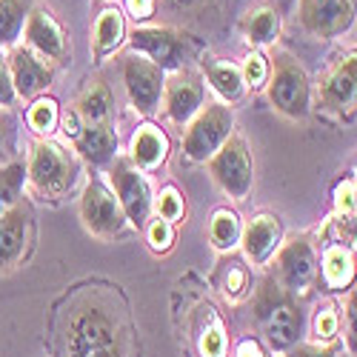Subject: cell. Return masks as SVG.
Wrapping results in <instances>:
<instances>
[{
	"label": "cell",
	"mask_w": 357,
	"mask_h": 357,
	"mask_svg": "<svg viewBox=\"0 0 357 357\" xmlns=\"http://www.w3.org/2000/svg\"><path fill=\"white\" fill-rule=\"evenodd\" d=\"M66 357H126L123 329L109 301L89 294L66 323Z\"/></svg>",
	"instance_id": "6da1fadb"
},
{
	"label": "cell",
	"mask_w": 357,
	"mask_h": 357,
	"mask_svg": "<svg viewBox=\"0 0 357 357\" xmlns=\"http://www.w3.org/2000/svg\"><path fill=\"white\" fill-rule=\"evenodd\" d=\"M255 317L263 326L266 340L275 351H289L303 337V309L294 297L269 275L255 294Z\"/></svg>",
	"instance_id": "7a4b0ae2"
},
{
	"label": "cell",
	"mask_w": 357,
	"mask_h": 357,
	"mask_svg": "<svg viewBox=\"0 0 357 357\" xmlns=\"http://www.w3.org/2000/svg\"><path fill=\"white\" fill-rule=\"evenodd\" d=\"M77 174H80L77 158L69 152L66 146L54 143L49 137L38 140L32 146V152H29L26 181H29V186H32L40 197L61 200L77 183Z\"/></svg>",
	"instance_id": "3957f363"
},
{
	"label": "cell",
	"mask_w": 357,
	"mask_h": 357,
	"mask_svg": "<svg viewBox=\"0 0 357 357\" xmlns=\"http://www.w3.org/2000/svg\"><path fill=\"white\" fill-rule=\"evenodd\" d=\"M266 95H269L272 109L289 117V121H306L312 112V80L291 54L275 57L269 83H266Z\"/></svg>",
	"instance_id": "277c9868"
},
{
	"label": "cell",
	"mask_w": 357,
	"mask_h": 357,
	"mask_svg": "<svg viewBox=\"0 0 357 357\" xmlns=\"http://www.w3.org/2000/svg\"><path fill=\"white\" fill-rule=\"evenodd\" d=\"M234 135V114L226 103H206L183 135V155L192 163H209Z\"/></svg>",
	"instance_id": "5b68a950"
},
{
	"label": "cell",
	"mask_w": 357,
	"mask_h": 357,
	"mask_svg": "<svg viewBox=\"0 0 357 357\" xmlns=\"http://www.w3.org/2000/svg\"><path fill=\"white\" fill-rule=\"evenodd\" d=\"M209 174L231 200H246L255 186V163L249 143L241 135H231L220 152L209 160Z\"/></svg>",
	"instance_id": "8992f818"
},
{
	"label": "cell",
	"mask_w": 357,
	"mask_h": 357,
	"mask_svg": "<svg viewBox=\"0 0 357 357\" xmlns=\"http://www.w3.org/2000/svg\"><path fill=\"white\" fill-rule=\"evenodd\" d=\"M109 181H112L114 197L123 206L129 226L146 229L149 218H152V209H155V195L146 181V174L140 169H135L129 158H117L109 169Z\"/></svg>",
	"instance_id": "52a82bcc"
},
{
	"label": "cell",
	"mask_w": 357,
	"mask_h": 357,
	"mask_svg": "<svg viewBox=\"0 0 357 357\" xmlns=\"http://www.w3.org/2000/svg\"><path fill=\"white\" fill-rule=\"evenodd\" d=\"M80 223L89 234L100 237V241H112L121 237L129 226L121 200L114 197L112 189H106L100 181H92L83 189L80 197Z\"/></svg>",
	"instance_id": "ba28073f"
},
{
	"label": "cell",
	"mask_w": 357,
	"mask_h": 357,
	"mask_svg": "<svg viewBox=\"0 0 357 357\" xmlns=\"http://www.w3.org/2000/svg\"><path fill=\"white\" fill-rule=\"evenodd\" d=\"M317 249L312 243V237L301 234L291 237L289 243H283L278 249V260H275V280L291 294H306L314 280H317Z\"/></svg>",
	"instance_id": "9c48e42d"
},
{
	"label": "cell",
	"mask_w": 357,
	"mask_h": 357,
	"mask_svg": "<svg viewBox=\"0 0 357 357\" xmlns=\"http://www.w3.org/2000/svg\"><path fill=\"white\" fill-rule=\"evenodd\" d=\"M123 86H126V95H129L135 112L143 117H152L163 100L166 72L160 66H155L149 57L135 52V54L123 57Z\"/></svg>",
	"instance_id": "30bf717a"
},
{
	"label": "cell",
	"mask_w": 357,
	"mask_h": 357,
	"mask_svg": "<svg viewBox=\"0 0 357 357\" xmlns=\"http://www.w3.org/2000/svg\"><path fill=\"white\" fill-rule=\"evenodd\" d=\"M297 15L309 35L332 40L346 35L357 20V0H301Z\"/></svg>",
	"instance_id": "8fae6325"
},
{
	"label": "cell",
	"mask_w": 357,
	"mask_h": 357,
	"mask_svg": "<svg viewBox=\"0 0 357 357\" xmlns=\"http://www.w3.org/2000/svg\"><path fill=\"white\" fill-rule=\"evenodd\" d=\"M129 43H132V49L137 54L149 57L155 66H160L169 75L181 72L183 63H186V54H189V46L183 40V35H177V32L163 29V26H140V29H135Z\"/></svg>",
	"instance_id": "7c38bea8"
},
{
	"label": "cell",
	"mask_w": 357,
	"mask_h": 357,
	"mask_svg": "<svg viewBox=\"0 0 357 357\" xmlns=\"http://www.w3.org/2000/svg\"><path fill=\"white\" fill-rule=\"evenodd\" d=\"M203 100H206V86H203L200 75L181 69L166 77L163 109L174 126H189L195 121V114L203 109Z\"/></svg>",
	"instance_id": "4fadbf2b"
},
{
	"label": "cell",
	"mask_w": 357,
	"mask_h": 357,
	"mask_svg": "<svg viewBox=\"0 0 357 357\" xmlns=\"http://www.w3.org/2000/svg\"><path fill=\"white\" fill-rule=\"evenodd\" d=\"M6 63H9V75H12V86L17 98L38 100L54 80V66L43 61L40 54H35L29 46H15L6 57Z\"/></svg>",
	"instance_id": "5bb4252c"
},
{
	"label": "cell",
	"mask_w": 357,
	"mask_h": 357,
	"mask_svg": "<svg viewBox=\"0 0 357 357\" xmlns=\"http://www.w3.org/2000/svg\"><path fill=\"white\" fill-rule=\"evenodd\" d=\"M23 38H26V46L49 63H63L69 57L66 32L49 9H32V15L26 20V29H23Z\"/></svg>",
	"instance_id": "9a60e30c"
},
{
	"label": "cell",
	"mask_w": 357,
	"mask_h": 357,
	"mask_svg": "<svg viewBox=\"0 0 357 357\" xmlns=\"http://www.w3.org/2000/svg\"><path fill=\"white\" fill-rule=\"evenodd\" d=\"M357 103V49L340 61L320 80V106L326 112H349Z\"/></svg>",
	"instance_id": "2e32d148"
},
{
	"label": "cell",
	"mask_w": 357,
	"mask_h": 357,
	"mask_svg": "<svg viewBox=\"0 0 357 357\" xmlns=\"http://www.w3.org/2000/svg\"><path fill=\"white\" fill-rule=\"evenodd\" d=\"M283 246V223L275 215H257L243 226L241 249L252 266H266Z\"/></svg>",
	"instance_id": "e0dca14e"
},
{
	"label": "cell",
	"mask_w": 357,
	"mask_h": 357,
	"mask_svg": "<svg viewBox=\"0 0 357 357\" xmlns=\"http://www.w3.org/2000/svg\"><path fill=\"white\" fill-rule=\"evenodd\" d=\"M32 237V218L23 203H15L6 215H0V272H9L23 260Z\"/></svg>",
	"instance_id": "ac0fdd59"
},
{
	"label": "cell",
	"mask_w": 357,
	"mask_h": 357,
	"mask_svg": "<svg viewBox=\"0 0 357 357\" xmlns=\"http://www.w3.org/2000/svg\"><path fill=\"white\" fill-rule=\"evenodd\" d=\"M317 275L323 278V286L332 291H343L349 286H354L357 280V257L351 252V246L346 243H329L320 255V269Z\"/></svg>",
	"instance_id": "d6986e66"
},
{
	"label": "cell",
	"mask_w": 357,
	"mask_h": 357,
	"mask_svg": "<svg viewBox=\"0 0 357 357\" xmlns=\"http://www.w3.org/2000/svg\"><path fill=\"white\" fill-rule=\"evenodd\" d=\"M169 158V137L160 126L155 123H143L137 126L135 137H132V149H129V160L135 169L140 172H155L166 163Z\"/></svg>",
	"instance_id": "ffe728a7"
},
{
	"label": "cell",
	"mask_w": 357,
	"mask_h": 357,
	"mask_svg": "<svg viewBox=\"0 0 357 357\" xmlns=\"http://www.w3.org/2000/svg\"><path fill=\"white\" fill-rule=\"evenodd\" d=\"M75 149L83 160L95 166H112L117 160V132L112 123H95L83 126L75 137Z\"/></svg>",
	"instance_id": "44dd1931"
},
{
	"label": "cell",
	"mask_w": 357,
	"mask_h": 357,
	"mask_svg": "<svg viewBox=\"0 0 357 357\" xmlns=\"http://www.w3.org/2000/svg\"><path fill=\"white\" fill-rule=\"evenodd\" d=\"M77 121L83 126H95V123H112V112H114V95L106 80L95 77L83 86V92L77 95L75 100V109Z\"/></svg>",
	"instance_id": "7402d4cb"
},
{
	"label": "cell",
	"mask_w": 357,
	"mask_h": 357,
	"mask_svg": "<svg viewBox=\"0 0 357 357\" xmlns=\"http://www.w3.org/2000/svg\"><path fill=\"white\" fill-rule=\"evenodd\" d=\"M123 40H126V20H123V12L114 9V6L103 9V12L98 15V20H95V29H92V52H95V57L100 61V57L117 52V49L123 46Z\"/></svg>",
	"instance_id": "603a6c76"
},
{
	"label": "cell",
	"mask_w": 357,
	"mask_h": 357,
	"mask_svg": "<svg viewBox=\"0 0 357 357\" xmlns=\"http://www.w3.org/2000/svg\"><path fill=\"white\" fill-rule=\"evenodd\" d=\"M195 337H197V351H200V357H226V349H229L226 326H223L220 314H218L212 306H203V309L197 312Z\"/></svg>",
	"instance_id": "cb8c5ba5"
},
{
	"label": "cell",
	"mask_w": 357,
	"mask_h": 357,
	"mask_svg": "<svg viewBox=\"0 0 357 357\" xmlns=\"http://www.w3.org/2000/svg\"><path fill=\"white\" fill-rule=\"evenodd\" d=\"M32 9H35L32 0H0V49L17 46Z\"/></svg>",
	"instance_id": "d4e9b609"
},
{
	"label": "cell",
	"mask_w": 357,
	"mask_h": 357,
	"mask_svg": "<svg viewBox=\"0 0 357 357\" xmlns=\"http://www.w3.org/2000/svg\"><path fill=\"white\" fill-rule=\"evenodd\" d=\"M206 80H209V86L215 89L220 103H237L246 95L243 72L234 63H209L206 66Z\"/></svg>",
	"instance_id": "484cf974"
},
{
	"label": "cell",
	"mask_w": 357,
	"mask_h": 357,
	"mask_svg": "<svg viewBox=\"0 0 357 357\" xmlns=\"http://www.w3.org/2000/svg\"><path fill=\"white\" fill-rule=\"evenodd\" d=\"M243 35L252 46H272L280 35V15L269 6H260L246 15L243 20Z\"/></svg>",
	"instance_id": "4316f807"
},
{
	"label": "cell",
	"mask_w": 357,
	"mask_h": 357,
	"mask_svg": "<svg viewBox=\"0 0 357 357\" xmlns=\"http://www.w3.org/2000/svg\"><path fill=\"white\" fill-rule=\"evenodd\" d=\"M241 234H243V223L237 218V212L231 209H218L212 215L209 223V241L218 252H231L234 246H241Z\"/></svg>",
	"instance_id": "83f0119b"
},
{
	"label": "cell",
	"mask_w": 357,
	"mask_h": 357,
	"mask_svg": "<svg viewBox=\"0 0 357 357\" xmlns=\"http://www.w3.org/2000/svg\"><path fill=\"white\" fill-rule=\"evenodd\" d=\"M57 121H61V109H57V100H52V98H38L26 112L29 129L40 137H49L57 129Z\"/></svg>",
	"instance_id": "f1b7e54d"
},
{
	"label": "cell",
	"mask_w": 357,
	"mask_h": 357,
	"mask_svg": "<svg viewBox=\"0 0 357 357\" xmlns=\"http://www.w3.org/2000/svg\"><path fill=\"white\" fill-rule=\"evenodd\" d=\"M26 183V166L23 163H6L0 166V215H6L15 203H20V192Z\"/></svg>",
	"instance_id": "f546056e"
},
{
	"label": "cell",
	"mask_w": 357,
	"mask_h": 357,
	"mask_svg": "<svg viewBox=\"0 0 357 357\" xmlns=\"http://www.w3.org/2000/svg\"><path fill=\"white\" fill-rule=\"evenodd\" d=\"M340 312L335 303H326L323 309H317L314 314V323H312V332H314V343H323V346H329L337 340L340 335Z\"/></svg>",
	"instance_id": "4dcf8cb0"
},
{
	"label": "cell",
	"mask_w": 357,
	"mask_h": 357,
	"mask_svg": "<svg viewBox=\"0 0 357 357\" xmlns=\"http://www.w3.org/2000/svg\"><path fill=\"white\" fill-rule=\"evenodd\" d=\"M241 72H243V83H246V89H260V86H266V83H269V75H272L269 57H266L263 52H252L246 61H243Z\"/></svg>",
	"instance_id": "1f68e13d"
},
{
	"label": "cell",
	"mask_w": 357,
	"mask_h": 357,
	"mask_svg": "<svg viewBox=\"0 0 357 357\" xmlns=\"http://www.w3.org/2000/svg\"><path fill=\"white\" fill-rule=\"evenodd\" d=\"M246 289H249L246 266L241 260H231L226 266V272H223V294L229 297V301H241V297L246 294Z\"/></svg>",
	"instance_id": "d6a6232c"
},
{
	"label": "cell",
	"mask_w": 357,
	"mask_h": 357,
	"mask_svg": "<svg viewBox=\"0 0 357 357\" xmlns=\"http://www.w3.org/2000/svg\"><path fill=\"white\" fill-rule=\"evenodd\" d=\"M155 212H158V218H163V220H169V223L181 220L183 212H186L183 195L177 192L174 186H166V189L160 192V197H155Z\"/></svg>",
	"instance_id": "836d02e7"
},
{
	"label": "cell",
	"mask_w": 357,
	"mask_h": 357,
	"mask_svg": "<svg viewBox=\"0 0 357 357\" xmlns=\"http://www.w3.org/2000/svg\"><path fill=\"white\" fill-rule=\"evenodd\" d=\"M146 241L152 246V252H169L172 243H174V223L163 220V218H155L152 223H146Z\"/></svg>",
	"instance_id": "e575fe53"
},
{
	"label": "cell",
	"mask_w": 357,
	"mask_h": 357,
	"mask_svg": "<svg viewBox=\"0 0 357 357\" xmlns=\"http://www.w3.org/2000/svg\"><path fill=\"white\" fill-rule=\"evenodd\" d=\"M343 340H346V351L349 357H357V286L349 294L346 303V326H343Z\"/></svg>",
	"instance_id": "d590c367"
},
{
	"label": "cell",
	"mask_w": 357,
	"mask_h": 357,
	"mask_svg": "<svg viewBox=\"0 0 357 357\" xmlns=\"http://www.w3.org/2000/svg\"><path fill=\"white\" fill-rule=\"evenodd\" d=\"M283 357H349V351L337 349L335 343L323 346V343H297L289 351H283Z\"/></svg>",
	"instance_id": "8d00e7d4"
},
{
	"label": "cell",
	"mask_w": 357,
	"mask_h": 357,
	"mask_svg": "<svg viewBox=\"0 0 357 357\" xmlns=\"http://www.w3.org/2000/svg\"><path fill=\"white\" fill-rule=\"evenodd\" d=\"M17 95H15V86H12V75H9V63H6V54L0 49V109H9L15 106Z\"/></svg>",
	"instance_id": "74e56055"
},
{
	"label": "cell",
	"mask_w": 357,
	"mask_h": 357,
	"mask_svg": "<svg viewBox=\"0 0 357 357\" xmlns=\"http://www.w3.org/2000/svg\"><path fill=\"white\" fill-rule=\"evenodd\" d=\"M15 149V121L6 109H0V160H6Z\"/></svg>",
	"instance_id": "f35d334b"
},
{
	"label": "cell",
	"mask_w": 357,
	"mask_h": 357,
	"mask_svg": "<svg viewBox=\"0 0 357 357\" xmlns=\"http://www.w3.org/2000/svg\"><path fill=\"white\" fill-rule=\"evenodd\" d=\"M126 9L135 20H146L155 12V0H126Z\"/></svg>",
	"instance_id": "ab89813d"
},
{
	"label": "cell",
	"mask_w": 357,
	"mask_h": 357,
	"mask_svg": "<svg viewBox=\"0 0 357 357\" xmlns=\"http://www.w3.org/2000/svg\"><path fill=\"white\" fill-rule=\"evenodd\" d=\"M234 357H263V349L257 346V340H243L241 346H237Z\"/></svg>",
	"instance_id": "60d3db41"
},
{
	"label": "cell",
	"mask_w": 357,
	"mask_h": 357,
	"mask_svg": "<svg viewBox=\"0 0 357 357\" xmlns=\"http://www.w3.org/2000/svg\"><path fill=\"white\" fill-rule=\"evenodd\" d=\"M181 3H195V0H181Z\"/></svg>",
	"instance_id": "b9f144b4"
},
{
	"label": "cell",
	"mask_w": 357,
	"mask_h": 357,
	"mask_svg": "<svg viewBox=\"0 0 357 357\" xmlns=\"http://www.w3.org/2000/svg\"><path fill=\"white\" fill-rule=\"evenodd\" d=\"M354 181H357V177H354Z\"/></svg>",
	"instance_id": "7bdbcfd3"
}]
</instances>
